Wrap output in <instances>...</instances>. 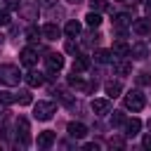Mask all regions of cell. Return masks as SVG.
Returning a JSON list of instances; mask_svg holds the SVG:
<instances>
[{"mask_svg":"<svg viewBox=\"0 0 151 151\" xmlns=\"http://www.w3.org/2000/svg\"><path fill=\"white\" fill-rule=\"evenodd\" d=\"M130 54H132V59H146L149 57V47L144 45V42H134L132 47H130Z\"/></svg>","mask_w":151,"mask_h":151,"instance_id":"obj_12","label":"cell"},{"mask_svg":"<svg viewBox=\"0 0 151 151\" xmlns=\"http://www.w3.org/2000/svg\"><path fill=\"white\" fill-rule=\"evenodd\" d=\"M17 137H19V144H21V146L28 144V120H26L24 116L17 118Z\"/></svg>","mask_w":151,"mask_h":151,"instance_id":"obj_6","label":"cell"},{"mask_svg":"<svg viewBox=\"0 0 151 151\" xmlns=\"http://www.w3.org/2000/svg\"><path fill=\"white\" fill-rule=\"evenodd\" d=\"M123 104H125V109H130L132 113H137V111H142V109L146 106V97H144L139 90H130V92L123 97Z\"/></svg>","mask_w":151,"mask_h":151,"instance_id":"obj_2","label":"cell"},{"mask_svg":"<svg viewBox=\"0 0 151 151\" xmlns=\"http://www.w3.org/2000/svg\"><path fill=\"white\" fill-rule=\"evenodd\" d=\"M87 68H90V57L78 54L76 61H73V73H83V71H87Z\"/></svg>","mask_w":151,"mask_h":151,"instance_id":"obj_16","label":"cell"},{"mask_svg":"<svg viewBox=\"0 0 151 151\" xmlns=\"http://www.w3.org/2000/svg\"><path fill=\"white\" fill-rule=\"evenodd\" d=\"M132 24V19H130V14H125V12H120V14H116L113 17V26L118 28V26H130Z\"/></svg>","mask_w":151,"mask_h":151,"instance_id":"obj_22","label":"cell"},{"mask_svg":"<svg viewBox=\"0 0 151 151\" xmlns=\"http://www.w3.org/2000/svg\"><path fill=\"white\" fill-rule=\"evenodd\" d=\"M83 149H85V151H97L99 146H97L94 142H90V144H83Z\"/></svg>","mask_w":151,"mask_h":151,"instance_id":"obj_35","label":"cell"},{"mask_svg":"<svg viewBox=\"0 0 151 151\" xmlns=\"http://www.w3.org/2000/svg\"><path fill=\"white\" fill-rule=\"evenodd\" d=\"M19 61H21L24 66H35V61H38V52H35L33 47H24V50L19 52Z\"/></svg>","mask_w":151,"mask_h":151,"instance_id":"obj_7","label":"cell"},{"mask_svg":"<svg viewBox=\"0 0 151 151\" xmlns=\"http://www.w3.org/2000/svg\"><path fill=\"white\" fill-rule=\"evenodd\" d=\"M144 9H146V14L151 17V0H146V5H144Z\"/></svg>","mask_w":151,"mask_h":151,"instance_id":"obj_38","label":"cell"},{"mask_svg":"<svg viewBox=\"0 0 151 151\" xmlns=\"http://www.w3.org/2000/svg\"><path fill=\"white\" fill-rule=\"evenodd\" d=\"M123 123H125V116H123L120 111H113V116H111V125H113V127H120Z\"/></svg>","mask_w":151,"mask_h":151,"instance_id":"obj_28","label":"cell"},{"mask_svg":"<svg viewBox=\"0 0 151 151\" xmlns=\"http://www.w3.org/2000/svg\"><path fill=\"white\" fill-rule=\"evenodd\" d=\"M130 71H132V66H130L127 61H118V64H116V73H118V76H127Z\"/></svg>","mask_w":151,"mask_h":151,"instance_id":"obj_26","label":"cell"},{"mask_svg":"<svg viewBox=\"0 0 151 151\" xmlns=\"http://www.w3.org/2000/svg\"><path fill=\"white\" fill-rule=\"evenodd\" d=\"M90 9L92 12H104V9H109V0H90Z\"/></svg>","mask_w":151,"mask_h":151,"instance_id":"obj_25","label":"cell"},{"mask_svg":"<svg viewBox=\"0 0 151 151\" xmlns=\"http://www.w3.org/2000/svg\"><path fill=\"white\" fill-rule=\"evenodd\" d=\"M7 7H9V9H19V2H17V0H7Z\"/></svg>","mask_w":151,"mask_h":151,"instance_id":"obj_37","label":"cell"},{"mask_svg":"<svg viewBox=\"0 0 151 151\" xmlns=\"http://www.w3.org/2000/svg\"><path fill=\"white\" fill-rule=\"evenodd\" d=\"M64 50H66L68 54H76V52H78V42H76V40H66V45H64Z\"/></svg>","mask_w":151,"mask_h":151,"instance_id":"obj_33","label":"cell"},{"mask_svg":"<svg viewBox=\"0 0 151 151\" xmlns=\"http://www.w3.org/2000/svg\"><path fill=\"white\" fill-rule=\"evenodd\" d=\"M14 101H19L21 106H28V104L33 101V97H31V92H28V90H19V92L14 94Z\"/></svg>","mask_w":151,"mask_h":151,"instance_id":"obj_21","label":"cell"},{"mask_svg":"<svg viewBox=\"0 0 151 151\" xmlns=\"http://www.w3.org/2000/svg\"><path fill=\"white\" fill-rule=\"evenodd\" d=\"M111 52H113L116 57H130V45H127V42H123V40H118V42H113Z\"/></svg>","mask_w":151,"mask_h":151,"instance_id":"obj_18","label":"cell"},{"mask_svg":"<svg viewBox=\"0 0 151 151\" xmlns=\"http://www.w3.org/2000/svg\"><path fill=\"white\" fill-rule=\"evenodd\" d=\"M7 24H9V14L5 9H0V26H7Z\"/></svg>","mask_w":151,"mask_h":151,"instance_id":"obj_34","label":"cell"},{"mask_svg":"<svg viewBox=\"0 0 151 151\" xmlns=\"http://www.w3.org/2000/svg\"><path fill=\"white\" fill-rule=\"evenodd\" d=\"M139 127H142V120H139V118H130V120L123 123V130H125L127 137H134V134L139 132Z\"/></svg>","mask_w":151,"mask_h":151,"instance_id":"obj_14","label":"cell"},{"mask_svg":"<svg viewBox=\"0 0 151 151\" xmlns=\"http://www.w3.org/2000/svg\"><path fill=\"white\" fill-rule=\"evenodd\" d=\"M68 85L73 87V90H78V92H94L97 90V83H85L80 76H68Z\"/></svg>","mask_w":151,"mask_h":151,"instance_id":"obj_4","label":"cell"},{"mask_svg":"<svg viewBox=\"0 0 151 151\" xmlns=\"http://www.w3.org/2000/svg\"><path fill=\"white\" fill-rule=\"evenodd\" d=\"M26 83H28V87H40L45 83V76L38 73V71H28L26 73Z\"/></svg>","mask_w":151,"mask_h":151,"instance_id":"obj_17","label":"cell"},{"mask_svg":"<svg viewBox=\"0 0 151 151\" xmlns=\"http://www.w3.org/2000/svg\"><path fill=\"white\" fill-rule=\"evenodd\" d=\"M104 90H106V94H109V99H116V97H118V94L123 92V85H120L118 80H116V83L111 80V83H106V85H104Z\"/></svg>","mask_w":151,"mask_h":151,"instance_id":"obj_19","label":"cell"},{"mask_svg":"<svg viewBox=\"0 0 151 151\" xmlns=\"http://www.w3.org/2000/svg\"><path fill=\"white\" fill-rule=\"evenodd\" d=\"M2 40H5V35H2V33H0V42H2Z\"/></svg>","mask_w":151,"mask_h":151,"instance_id":"obj_41","label":"cell"},{"mask_svg":"<svg viewBox=\"0 0 151 151\" xmlns=\"http://www.w3.org/2000/svg\"><path fill=\"white\" fill-rule=\"evenodd\" d=\"M137 85H151V73H137Z\"/></svg>","mask_w":151,"mask_h":151,"instance_id":"obj_31","label":"cell"},{"mask_svg":"<svg viewBox=\"0 0 151 151\" xmlns=\"http://www.w3.org/2000/svg\"><path fill=\"white\" fill-rule=\"evenodd\" d=\"M64 33H66V35H71V38H76V35L80 33V24H78V21H68V24H66V28H64Z\"/></svg>","mask_w":151,"mask_h":151,"instance_id":"obj_24","label":"cell"},{"mask_svg":"<svg viewBox=\"0 0 151 151\" xmlns=\"http://www.w3.org/2000/svg\"><path fill=\"white\" fill-rule=\"evenodd\" d=\"M68 2H71V5H78V2H83V0H68Z\"/></svg>","mask_w":151,"mask_h":151,"instance_id":"obj_40","label":"cell"},{"mask_svg":"<svg viewBox=\"0 0 151 151\" xmlns=\"http://www.w3.org/2000/svg\"><path fill=\"white\" fill-rule=\"evenodd\" d=\"M85 21H87V26H92V28H97V26L101 24V14H99V12H92V9H90V14L85 17Z\"/></svg>","mask_w":151,"mask_h":151,"instance_id":"obj_23","label":"cell"},{"mask_svg":"<svg viewBox=\"0 0 151 151\" xmlns=\"http://www.w3.org/2000/svg\"><path fill=\"white\" fill-rule=\"evenodd\" d=\"M109 146L111 149H125V139L123 137H111L109 139Z\"/></svg>","mask_w":151,"mask_h":151,"instance_id":"obj_30","label":"cell"},{"mask_svg":"<svg viewBox=\"0 0 151 151\" xmlns=\"http://www.w3.org/2000/svg\"><path fill=\"white\" fill-rule=\"evenodd\" d=\"M0 104H5V106L14 104V94L12 92H0Z\"/></svg>","mask_w":151,"mask_h":151,"instance_id":"obj_32","label":"cell"},{"mask_svg":"<svg viewBox=\"0 0 151 151\" xmlns=\"http://www.w3.org/2000/svg\"><path fill=\"white\" fill-rule=\"evenodd\" d=\"M35 144H38L40 149H47V146H52V144H54V132H52V130H45V132H40V134H38V139H35Z\"/></svg>","mask_w":151,"mask_h":151,"instance_id":"obj_15","label":"cell"},{"mask_svg":"<svg viewBox=\"0 0 151 151\" xmlns=\"http://www.w3.org/2000/svg\"><path fill=\"white\" fill-rule=\"evenodd\" d=\"M66 130H68V134H71L73 139H83V137L87 134V127H85L83 123H76V120H73V123H68V127H66Z\"/></svg>","mask_w":151,"mask_h":151,"instance_id":"obj_11","label":"cell"},{"mask_svg":"<svg viewBox=\"0 0 151 151\" xmlns=\"http://www.w3.org/2000/svg\"><path fill=\"white\" fill-rule=\"evenodd\" d=\"M99 40H101V35H99V33H87V35H85V45H87V47L97 45Z\"/></svg>","mask_w":151,"mask_h":151,"instance_id":"obj_29","label":"cell"},{"mask_svg":"<svg viewBox=\"0 0 151 151\" xmlns=\"http://www.w3.org/2000/svg\"><path fill=\"white\" fill-rule=\"evenodd\" d=\"M57 113V104L54 101H38L33 106V118L35 120H50Z\"/></svg>","mask_w":151,"mask_h":151,"instance_id":"obj_3","label":"cell"},{"mask_svg":"<svg viewBox=\"0 0 151 151\" xmlns=\"http://www.w3.org/2000/svg\"><path fill=\"white\" fill-rule=\"evenodd\" d=\"M92 111H94L97 116L109 113V111H111V99H94V101H92Z\"/></svg>","mask_w":151,"mask_h":151,"instance_id":"obj_13","label":"cell"},{"mask_svg":"<svg viewBox=\"0 0 151 151\" xmlns=\"http://www.w3.org/2000/svg\"><path fill=\"white\" fill-rule=\"evenodd\" d=\"M54 2H57V0H42V5H50V7H52Z\"/></svg>","mask_w":151,"mask_h":151,"instance_id":"obj_39","label":"cell"},{"mask_svg":"<svg viewBox=\"0 0 151 151\" xmlns=\"http://www.w3.org/2000/svg\"><path fill=\"white\" fill-rule=\"evenodd\" d=\"M40 33H42L47 40H57V38L61 35V28H59L57 24H52V21H50V24H45V26L40 28Z\"/></svg>","mask_w":151,"mask_h":151,"instance_id":"obj_10","label":"cell"},{"mask_svg":"<svg viewBox=\"0 0 151 151\" xmlns=\"http://www.w3.org/2000/svg\"><path fill=\"white\" fill-rule=\"evenodd\" d=\"M111 59H113V52L111 50H97L94 52V61L97 64H109Z\"/></svg>","mask_w":151,"mask_h":151,"instance_id":"obj_20","label":"cell"},{"mask_svg":"<svg viewBox=\"0 0 151 151\" xmlns=\"http://www.w3.org/2000/svg\"><path fill=\"white\" fill-rule=\"evenodd\" d=\"M142 146H144V149H151V134H146V137L142 139Z\"/></svg>","mask_w":151,"mask_h":151,"instance_id":"obj_36","label":"cell"},{"mask_svg":"<svg viewBox=\"0 0 151 151\" xmlns=\"http://www.w3.org/2000/svg\"><path fill=\"white\" fill-rule=\"evenodd\" d=\"M130 28H132L137 35H149V33H151V21H149V19H134V21L130 24Z\"/></svg>","mask_w":151,"mask_h":151,"instance_id":"obj_8","label":"cell"},{"mask_svg":"<svg viewBox=\"0 0 151 151\" xmlns=\"http://www.w3.org/2000/svg\"><path fill=\"white\" fill-rule=\"evenodd\" d=\"M146 125H149V130H151V118H149V123H146Z\"/></svg>","mask_w":151,"mask_h":151,"instance_id":"obj_42","label":"cell"},{"mask_svg":"<svg viewBox=\"0 0 151 151\" xmlns=\"http://www.w3.org/2000/svg\"><path fill=\"white\" fill-rule=\"evenodd\" d=\"M21 78H24V76H21L19 66H14V64H0V83H2V85L14 87V85H19Z\"/></svg>","mask_w":151,"mask_h":151,"instance_id":"obj_1","label":"cell"},{"mask_svg":"<svg viewBox=\"0 0 151 151\" xmlns=\"http://www.w3.org/2000/svg\"><path fill=\"white\" fill-rule=\"evenodd\" d=\"M45 64H47V71H50V73L61 71V68H64V57L57 54V52H50V54L45 57Z\"/></svg>","mask_w":151,"mask_h":151,"instance_id":"obj_5","label":"cell"},{"mask_svg":"<svg viewBox=\"0 0 151 151\" xmlns=\"http://www.w3.org/2000/svg\"><path fill=\"white\" fill-rule=\"evenodd\" d=\"M38 35H42V33H40V31L35 28V26H28V28H26V40L35 42V40H38Z\"/></svg>","mask_w":151,"mask_h":151,"instance_id":"obj_27","label":"cell"},{"mask_svg":"<svg viewBox=\"0 0 151 151\" xmlns=\"http://www.w3.org/2000/svg\"><path fill=\"white\" fill-rule=\"evenodd\" d=\"M38 5L35 2H24V5H19V14L24 17V19H38Z\"/></svg>","mask_w":151,"mask_h":151,"instance_id":"obj_9","label":"cell"}]
</instances>
